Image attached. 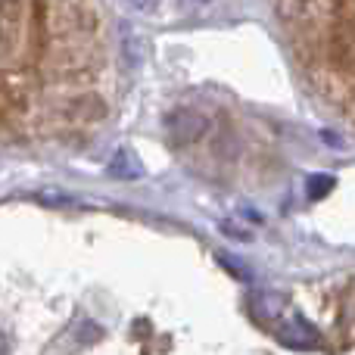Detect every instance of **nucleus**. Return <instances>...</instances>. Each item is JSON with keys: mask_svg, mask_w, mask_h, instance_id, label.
I'll return each mask as SVG.
<instances>
[{"mask_svg": "<svg viewBox=\"0 0 355 355\" xmlns=\"http://www.w3.org/2000/svg\"><path fill=\"white\" fill-rule=\"evenodd\" d=\"M166 128H168V135H172L178 144H190V141H200V137L206 135L209 122H206V116H200V112L178 110V112H172V116L166 119Z\"/></svg>", "mask_w": 355, "mask_h": 355, "instance_id": "1", "label": "nucleus"}, {"mask_svg": "<svg viewBox=\"0 0 355 355\" xmlns=\"http://www.w3.org/2000/svg\"><path fill=\"white\" fill-rule=\"evenodd\" d=\"M290 324H293V327H287V331H277V337H281L284 346H315L318 334H315L312 327H309L296 312H290Z\"/></svg>", "mask_w": 355, "mask_h": 355, "instance_id": "2", "label": "nucleus"}, {"mask_svg": "<svg viewBox=\"0 0 355 355\" xmlns=\"http://www.w3.org/2000/svg\"><path fill=\"white\" fill-rule=\"evenodd\" d=\"M106 172H110V178H119V181H135V178L144 175V168H141V159L131 150H119Z\"/></svg>", "mask_w": 355, "mask_h": 355, "instance_id": "3", "label": "nucleus"}, {"mask_svg": "<svg viewBox=\"0 0 355 355\" xmlns=\"http://www.w3.org/2000/svg\"><path fill=\"white\" fill-rule=\"evenodd\" d=\"M119 47H122V56H125V66L128 69H137L144 60V44L141 37L131 31V25H122V31H119Z\"/></svg>", "mask_w": 355, "mask_h": 355, "instance_id": "4", "label": "nucleus"}, {"mask_svg": "<svg viewBox=\"0 0 355 355\" xmlns=\"http://www.w3.org/2000/svg\"><path fill=\"white\" fill-rule=\"evenodd\" d=\"M306 187H309V196H312V200H321V196H327L334 187H337V178L334 175H312L306 181Z\"/></svg>", "mask_w": 355, "mask_h": 355, "instance_id": "5", "label": "nucleus"}, {"mask_svg": "<svg viewBox=\"0 0 355 355\" xmlns=\"http://www.w3.org/2000/svg\"><path fill=\"white\" fill-rule=\"evenodd\" d=\"M218 262L225 265V268L231 271L234 277H240V281H252V275L243 268V262H237V259H231V256H225V252H218Z\"/></svg>", "mask_w": 355, "mask_h": 355, "instance_id": "6", "label": "nucleus"}, {"mask_svg": "<svg viewBox=\"0 0 355 355\" xmlns=\"http://www.w3.org/2000/svg\"><path fill=\"white\" fill-rule=\"evenodd\" d=\"M125 3H128L135 12H144V16H150V12L159 6V0H125Z\"/></svg>", "mask_w": 355, "mask_h": 355, "instance_id": "7", "label": "nucleus"}, {"mask_svg": "<svg viewBox=\"0 0 355 355\" xmlns=\"http://www.w3.org/2000/svg\"><path fill=\"white\" fill-rule=\"evenodd\" d=\"M181 6L190 12H200V10H206V6H212V0H181Z\"/></svg>", "mask_w": 355, "mask_h": 355, "instance_id": "8", "label": "nucleus"}]
</instances>
